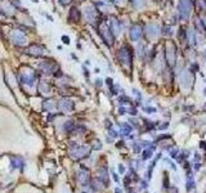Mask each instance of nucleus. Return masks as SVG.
I'll return each instance as SVG.
<instances>
[{
    "instance_id": "obj_1",
    "label": "nucleus",
    "mask_w": 206,
    "mask_h": 193,
    "mask_svg": "<svg viewBox=\"0 0 206 193\" xmlns=\"http://www.w3.org/2000/svg\"><path fill=\"white\" fill-rule=\"evenodd\" d=\"M117 58L118 62L121 63L124 67H132V59H133V52L129 46H122L121 49H118L117 53Z\"/></svg>"
},
{
    "instance_id": "obj_2",
    "label": "nucleus",
    "mask_w": 206,
    "mask_h": 193,
    "mask_svg": "<svg viewBox=\"0 0 206 193\" xmlns=\"http://www.w3.org/2000/svg\"><path fill=\"white\" fill-rule=\"evenodd\" d=\"M98 31H99V35L103 39V41L106 43L107 45H112L114 44V40H115V35L112 34V31L110 30V26L106 24L103 22H101V24L98 26Z\"/></svg>"
},
{
    "instance_id": "obj_3",
    "label": "nucleus",
    "mask_w": 206,
    "mask_h": 193,
    "mask_svg": "<svg viewBox=\"0 0 206 193\" xmlns=\"http://www.w3.org/2000/svg\"><path fill=\"white\" fill-rule=\"evenodd\" d=\"M178 12L182 20H188L191 14V2L189 0H179Z\"/></svg>"
},
{
    "instance_id": "obj_4",
    "label": "nucleus",
    "mask_w": 206,
    "mask_h": 193,
    "mask_svg": "<svg viewBox=\"0 0 206 193\" xmlns=\"http://www.w3.org/2000/svg\"><path fill=\"white\" fill-rule=\"evenodd\" d=\"M166 59H167V63H169V65H171V66L175 65L177 49H175V45H174L171 41L166 43Z\"/></svg>"
},
{
    "instance_id": "obj_5",
    "label": "nucleus",
    "mask_w": 206,
    "mask_h": 193,
    "mask_svg": "<svg viewBox=\"0 0 206 193\" xmlns=\"http://www.w3.org/2000/svg\"><path fill=\"white\" fill-rule=\"evenodd\" d=\"M35 72L34 71H24L21 73V81L23 84H26V85H30V86H32L34 85V81H35Z\"/></svg>"
},
{
    "instance_id": "obj_6",
    "label": "nucleus",
    "mask_w": 206,
    "mask_h": 193,
    "mask_svg": "<svg viewBox=\"0 0 206 193\" xmlns=\"http://www.w3.org/2000/svg\"><path fill=\"white\" fill-rule=\"evenodd\" d=\"M142 26L139 23H135L132 26V28H130L129 31V36H130V39H132L133 41H138L140 39V36H142Z\"/></svg>"
},
{
    "instance_id": "obj_7",
    "label": "nucleus",
    "mask_w": 206,
    "mask_h": 193,
    "mask_svg": "<svg viewBox=\"0 0 206 193\" xmlns=\"http://www.w3.org/2000/svg\"><path fill=\"white\" fill-rule=\"evenodd\" d=\"M26 53L30 55H34V57H39L45 53V48H43L40 45H31L30 48L26 49Z\"/></svg>"
},
{
    "instance_id": "obj_8",
    "label": "nucleus",
    "mask_w": 206,
    "mask_h": 193,
    "mask_svg": "<svg viewBox=\"0 0 206 193\" xmlns=\"http://www.w3.org/2000/svg\"><path fill=\"white\" fill-rule=\"evenodd\" d=\"M10 37L13 43L16 45H24L26 44V37L23 36V34H21L20 31H13V32L10 34Z\"/></svg>"
},
{
    "instance_id": "obj_9",
    "label": "nucleus",
    "mask_w": 206,
    "mask_h": 193,
    "mask_svg": "<svg viewBox=\"0 0 206 193\" xmlns=\"http://www.w3.org/2000/svg\"><path fill=\"white\" fill-rule=\"evenodd\" d=\"M110 30L112 31V34H114L115 36H117L118 34L121 32V24H120V21L117 20V18L115 17H112L111 18V21H110Z\"/></svg>"
},
{
    "instance_id": "obj_10",
    "label": "nucleus",
    "mask_w": 206,
    "mask_h": 193,
    "mask_svg": "<svg viewBox=\"0 0 206 193\" xmlns=\"http://www.w3.org/2000/svg\"><path fill=\"white\" fill-rule=\"evenodd\" d=\"M161 32V28L157 26V24H149L146 28V34L148 37H151V39H155V37H157Z\"/></svg>"
},
{
    "instance_id": "obj_11",
    "label": "nucleus",
    "mask_w": 206,
    "mask_h": 193,
    "mask_svg": "<svg viewBox=\"0 0 206 193\" xmlns=\"http://www.w3.org/2000/svg\"><path fill=\"white\" fill-rule=\"evenodd\" d=\"M55 68L58 67L54 62H43V63H40V70L44 73H53L55 71Z\"/></svg>"
},
{
    "instance_id": "obj_12",
    "label": "nucleus",
    "mask_w": 206,
    "mask_h": 193,
    "mask_svg": "<svg viewBox=\"0 0 206 193\" xmlns=\"http://www.w3.org/2000/svg\"><path fill=\"white\" fill-rule=\"evenodd\" d=\"M85 17L89 22H94L97 20V9H94L93 7H88L85 10Z\"/></svg>"
},
{
    "instance_id": "obj_13",
    "label": "nucleus",
    "mask_w": 206,
    "mask_h": 193,
    "mask_svg": "<svg viewBox=\"0 0 206 193\" xmlns=\"http://www.w3.org/2000/svg\"><path fill=\"white\" fill-rule=\"evenodd\" d=\"M68 21L70 22H79L80 21V12L76 7H72L68 14Z\"/></svg>"
},
{
    "instance_id": "obj_14",
    "label": "nucleus",
    "mask_w": 206,
    "mask_h": 193,
    "mask_svg": "<svg viewBox=\"0 0 206 193\" xmlns=\"http://www.w3.org/2000/svg\"><path fill=\"white\" fill-rule=\"evenodd\" d=\"M192 81V76H191V72H183L182 75H180V84H182L183 86H189Z\"/></svg>"
},
{
    "instance_id": "obj_15",
    "label": "nucleus",
    "mask_w": 206,
    "mask_h": 193,
    "mask_svg": "<svg viewBox=\"0 0 206 193\" xmlns=\"http://www.w3.org/2000/svg\"><path fill=\"white\" fill-rule=\"evenodd\" d=\"M59 108L62 111H66V112L67 111H71L73 108V103L70 102V101H67V99H62L61 103H59Z\"/></svg>"
},
{
    "instance_id": "obj_16",
    "label": "nucleus",
    "mask_w": 206,
    "mask_h": 193,
    "mask_svg": "<svg viewBox=\"0 0 206 193\" xmlns=\"http://www.w3.org/2000/svg\"><path fill=\"white\" fill-rule=\"evenodd\" d=\"M195 27L200 34H206V27H205V23L202 22V20H196Z\"/></svg>"
},
{
    "instance_id": "obj_17",
    "label": "nucleus",
    "mask_w": 206,
    "mask_h": 193,
    "mask_svg": "<svg viewBox=\"0 0 206 193\" xmlns=\"http://www.w3.org/2000/svg\"><path fill=\"white\" fill-rule=\"evenodd\" d=\"M187 40L189 41V44L195 46L196 45V34H195V30H189L187 32Z\"/></svg>"
},
{
    "instance_id": "obj_18",
    "label": "nucleus",
    "mask_w": 206,
    "mask_h": 193,
    "mask_svg": "<svg viewBox=\"0 0 206 193\" xmlns=\"http://www.w3.org/2000/svg\"><path fill=\"white\" fill-rule=\"evenodd\" d=\"M130 3L134 8H140V7H144V0H130Z\"/></svg>"
},
{
    "instance_id": "obj_19",
    "label": "nucleus",
    "mask_w": 206,
    "mask_h": 193,
    "mask_svg": "<svg viewBox=\"0 0 206 193\" xmlns=\"http://www.w3.org/2000/svg\"><path fill=\"white\" fill-rule=\"evenodd\" d=\"M179 40H182V41H187V32L184 31V28L180 27L179 28Z\"/></svg>"
},
{
    "instance_id": "obj_20",
    "label": "nucleus",
    "mask_w": 206,
    "mask_h": 193,
    "mask_svg": "<svg viewBox=\"0 0 206 193\" xmlns=\"http://www.w3.org/2000/svg\"><path fill=\"white\" fill-rule=\"evenodd\" d=\"M197 3L200 5V9L206 12V0H197Z\"/></svg>"
},
{
    "instance_id": "obj_21",
    "label": "nucleus",
    "mask_w": 206,
    "mask_h": 193,
    "mask_svg": "<svg viewBox=\"0 0 206 193\" xmlns=\"http://www.w3.org/2000/svg\"><path fill=\"white\" fill-rule=\"evenodd\" d=\"M40 90L49 91V86H48V83H47V81H41V84H40Z\"/></svg>"
},
{
    "instance_id": "obj_22",
    "label": "nucleus",
    "mask_w": 206,
    "mask_h": 193,
    "mask_svg": "<svg viewBox=\"0 0 206 193\" xmlns=\"http://www.w3.org/2000/svg\"><path fill=\"white\" fill-rule=\"evenodd\" d=\"M162 31H164L165 35H171V34H173V30H171L170 26H165L164 28H162Z\"/></svg>"
},
{
    "instance_id": "obj_23",
    "label": "nucleus",
    "mask_w": 206,
    "mask_h": 193,
    "mask_svg": "<svg viewBox=\"0 0 206 193\" xmlns=\"http://www.w3.org/2000/svg\"><path fill=\"white\" fill-rule=\"evenodd\" d=\"M58 2H59L61 5H63V7H65V5H68V4H70L72 0H58Z\"/></svg>"
},
{
    "instance_id": "obj_24",
    "label": "nucleus",
    "mask_w": 206,
    "mask_h": 193,
    "mask_svg": "<svg viewBox=\"0 0 206 193\" xmlns=\"http://www.w3.org/2000/svg\"><path fill=\"white\" fill-rule=\"evenodd\" d=\"M62 40H63L65 44H70V39H68V36H62Z\"/></svg>"
},
{
    "instance_id": "obj_25",
    "label": "nucleus",
    "mask_w": 206,
    "mask_h": 193,
    "mask_svg": "<svg viewBox=\"0 0 206 193\" xmlns=\"http://www.w3.org/2000/svg\"><path fill=\"white\" fill-rule=\"evenodd\" d=\"M97 85H98V86H101V85H102V81H101V80H97Z\"/></svg>"
},
{
    "instance_id": "obj_26",
    "label": "nucleus",
    "mask_w": 206,
    "mask_h": 193,
    "mask_svg": "<svg viewBox=\"0 0 206 193\" xmlns=\"http://www.w3.org/2000/svg\"><path fill=\"white\" fill-rule=\"evenodd\" d=\"M116 2H121V0H116Z\"/></svg>"
},
{
    "instance_id": "obj_27",
    "label": "nucleus",
    "mask_w": 206,
    "mask_h": 193,
    "mask_svg": "<svg viewBox=\"0 0 206 193\" xmlns=\"http://www.w3.org/2000/svg\"><path fill=\"white\" fill-rule=\"evenodd\" d=\"M205 94H206V89H205Z\"/></svg>"
}]
</instances>
